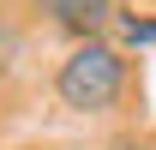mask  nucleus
I'll return each instance as SVG.
<instances>
[{"instance_id":"f257e3e1","label":"nucleus","mask_w":156,"mask_h":150,"mask_svg":"<svg viewBox=\"0 0 156 150\" xmlns=\"http://www.w3.org/2000/svg\"><path fill=\"white\" fill-rule=\"evenodd\" d=\"M126 90H132V66H126V54H120L114 42H78L72 54L60 60V72H54V96H60V108H72V114H114L120 102H126Z\"/></svg>"},{"instance_id":"f03ea898","label":"nucleus","mask_w":156,"mask_h":150,"mask_svg":"<svg viewBox=\"0 0 156 150\" xmlns=\"http://www.w3.org/2000/svg\"><path fill=\"white\" fill-rule=\"evenodd\" d=\"M30 6L48 12V24H60V30H78L84 42L114 18V0H30Z\"/></svg>"},{"instance_id":"7ed1b4c3","label":"nucleus","mask_w":156,"mask_h":150,"mask_svg":"<svg viewBox=\"0 0 156 150\" xmlns=\"http://www.w3.org/2000/svg\"><path fill=\"white\" fill-rule=\"evenodd\" d=\"M18 66H24V36H18V24L0 18V90L18 78Z\"/></svg>"},{"instance_id":"20e7f679","label":"nucleus","mask_w":156,"mask_h":150,"mask_svg":"<svg viewBox=\"0 0 156 150\" xmlns=\"http://www.w3.org/2000/svg\"><path fill=\"white\" fill-rule=\"evenodd\" d=\"M120 42H132V48H156V18H126V24H120Z\"/></svg>"}]
</instances>
